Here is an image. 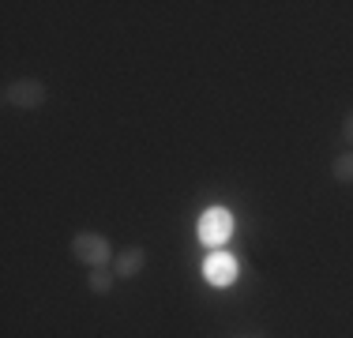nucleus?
Segmentation results:
<instances>
[{"label": "nucleus", "mask_w": 353, "mask_h": 338, "mask_svg": "<svg viewBox=\"0 0 353 338\" xmlns=\"http://www.w3.org/2000/svg\"><path fill=\"white\" fill-rule=\"evenodd\" d=\"M72 256L79 259V264H87V267H109L113 264V241L109 237H102V233H75L72 237Z\"/></svg>", "instance_id": "nucleus-1"}, {"label": "nucleus", "mask_w": 353, "mask_h": 338, "mask_svg": "<svg viewBox=\"0 0 353 338\" xmlns=\"http://www.w3.org/2000/svg\"><path fill=\"white\" fill-rule=\"evenodd\" d=\"M4 101L12 109H41L49 101V87L34 75H23V79L4 83Z\"/></svg>", "instance_id": "nucleus-2"}, {"label": "nucleus", "mask_w": 353, "mask_h": 338, "mask_svg": "<svg viewBox=\"0 0 353 338\" xmlns=\"http://www.w3.org/2000/svg\"><path fill=\"white\" fill-rule=\"evenodd\" d=\"M196 233H199V241H203L207 248H222V244L233 237V215H230L225 207L203 210V218H199Z\"/></svg>", "instance_id": "nucleus-3"}, {"label": "nucleus", "mask_w": 353, "mask_h": 338, "mask_svg": "<svg viewBox=\"0 0 353 338\" xmlns=\"http://www.w3.org/2000/svg\"><path fill=\"white\" fill-rule=\"evenodd\" d=\"M237 275H241V264L230 256V252H222V248H214L211 256L203 259V278L211 286H233Z\"/></svg>", "instance_id": "nucleus-4"}, {"label": "nucleus", "mask_w": 353, "mask_h": 338, "mask_svg": "<svg viewBox=\"0 0 353 338\" xmlns=\"http://www.w3.org/2000/svg\"><path fill=\"white\" fill-rule=\"evenodd\" d=\"M143 267H147V248H143V244H128V248H121V252L113 256V275H117V282H121V278H136Z\"/></svg>", "instance_id": "nucleus-5"}, {"label": "nucleus", "mask_w": 353, "mask_h": 338, "mask_svg": "<svg viewBox=\"0 0 353 338\" xmlns=\"http://www.w3.org/2000/svg\"><path fill=\"white\" fill-rule=\"evenodd\" d=\"M113 282H117L113 267H90V275H87V286H90V293H98V297H105V293H113Z\"/></svg>", "instance_id": "nucleus-6"}, {"label": "nucleus", "mask_w": 353, "mask_h": 338, "mask_svg": "<svg viewBox=\"0 0 353 338\" xmlns=\"http://www.w3.org/2000/svg\"><path fill=\"white\" fill-rule=\"evenodd\" d=\"M331 177L339 184H353V150H346V155H339L331 162Z\"/></svg>", "instance_id": "nucleus-7"}, {"label": "nucleus", "mask_w": 353, "mask_h": 338, "mask_svg": "<svg viewBox=\"0 0 353 338\" xmlns=\"http://www.w3.org/2000/svg\"><path fill=\"white\" fill-rule=\"evenodd\" d=\"M342 139L353 147V109H346V117H342Z\"/></svg>", "instance_id": "nucleus-8"}]
</instances>
